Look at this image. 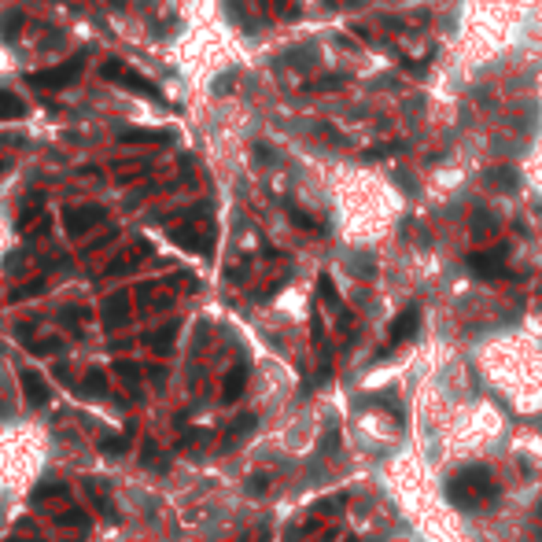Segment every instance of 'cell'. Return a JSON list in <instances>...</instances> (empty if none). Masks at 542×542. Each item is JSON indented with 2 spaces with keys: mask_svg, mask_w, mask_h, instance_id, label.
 I'll return each instance as SVG.
<instances>
[{
  "mask_svg": "<svg viewBox=\"0 0 542 542\" xmlns=\"http://www.w3.org/2000/svg\"><path fill=\"white\" fill-rule=\"evenodd\" d=\"M129 317V307H126V295H111L103 302V324L107 329H118V324Z\"/></svg>",
  "mask_w": 542,
  "mask_h": 542,
  "instance_id": "obj_9",
  "label": "cell"
},
{
  "mask_svg": "<svg viewBox=\"0 0 542 542\" xmlns=\"http://www.w3.org/2000/svg\"><path fill=\"white\" fill-rule=\"evenodd\" d=\"M100 218H103V210H96V207L71 210V214H67V229H71V232H81V229H89V225L100 222Z\"/></svg>",
  "mask_w": 542,
  "mask_h": 542,
  "instance_id": "obj_11",
  "label": "cell"
},
{
  "mask_svg": "<svg viewBox=\"0 0 542 542\" xmlns=\"http://www.w3.org/2000/svg\"><path fill=\"white\" fill-rule=\"evenodd\" d=\"M85 487H89V494H93V502H96V509H100L103 520H118V513H115V506H111V498H107V487H103L100 480H89Z\"/></svg>",
  "mask_w": 542,
  "mask_h": 542,
  "instance_id": "obj_10",
  "label": "cell"
},
{
  "mask_svg": "<svg viewBox=\"0 0 542 542\" xmlns=\"http://www.w3.org/2000/svg\"><path fill=\"white\" fill-rule=\"evenodd\" d=\"M56 524H59V528H85V524H89V513L67 506L63 513H56Z\"/></svg>",
  "mask_w": 542,
  "mask_h": 542,
  "instance_id": "obj_13",
  "label": "cell"
},
{
  "mask_svg": "<svg viewBox=\"0 0 542 542\" xmlns=\"http://www.w3.org/2000/svg\"><path fill=\"white\" fill-rule=\"evenodd\" d=\"M270 487V480H266V476H251V484H247V494H262Z\"/></svg>",
  "mask_w": 542,
  "mask_h": 542,
  "instance_id": "obj_21",
  "label": "cell"
},
{
  "mask_svg": "<svg viewBox=\"0 0 542 542\" xmlns=\"http://www.w3.org/2000/svg\"><path fill=\"white\" fill-rule=\"evenodd\" d=\"M255 424H258V417L255 414H244V417H236L232 424H229V431H225V439H222V446H232V443H240V439H247L251 431H255Z\"/></svg>",
  "mask_w": 542,
  "mask_h": 542,
  "instance_id": "obj_8",
  "label": "cell"
},
{
  "mask_svg": "<svg viewBox=\"0 0 542 542\" xmlns=\"http://www.w3.org/2000/svg\"><path fill=\"white\" fill-rule=\"evenodd\" d=\"M56 494H67V484H63V480H56V484H41V487L34 491V502H48V498H56Z\"/></svg>",
  "mask_w": 542,
  "mask_h": 542,
  "instance_id": "obj_17",
  "label": "cell"
},
{
  "mask_svg": "<svg viewBox=\"0 0 542 542\" xmlns=\"http://www.w3.org/2000/svg\"><path fill=\"white\" fill-rule=\"evenodd\" d=\"M115 373H118V380L129 387V392H137V384H140V369H137V362H115Z\"/></svg>",
  "mask_w": 542,
  "mask_h": 542,
  "instance_id": "obj_12",
  "label": "cell"
},
{
  "mask_svg": "<svg viewBox=\"0 0 542 542\" xmlns=\"http://www.w3.org/2000/svg\"><path fill=\"white\" fill-rule=\"evenodd\" d=\"M78 71H81V56H74L67 67H56V71H41L37 78H34V85H41V89H56V85H71L74 78H78Z\"/></svg>",
  "mask_w": 542,
  "mask_h": 542,
  "instance_id": "obj_3",
  "label": "cell"
},
{
  "mask_svg": "<svg viewBox=\"0 0 542 542\" xmlns=\"http://www.w3.org/2000/svg\"><path fill=\"white\" fill-rule=\"evenodd\" d=\"M140 461H144V469H159V472H166V465H170V461L163 458V450L151 443V439L144 443V458H140Z\"/></svg>",
  "mask_w": 542,
  "mask_h": 542,
  "instance_id": "obj_15",
  "label": "cell"
},
{
  "mask_svg": "<svg viewBox=\"0 0 542 542\" xmlns=\"http://www.w3.org/2000/svg\"><path fill=\"white\" fill-rule=\"evenodd\" d=\"M11 542H30V538H11Z\"/></svg>",
  "mask_w": 542,
  "mask_h": 542,
  "instance_id": "obj_23",
  "label": "cell"
},
{
  "mask_svg": "<svg viewBox=\"0 0 542 542\" xmlns=\"http://www.w3.org/2000/svg\"><path fill=\"white\" fill-rule=\"evenodd\" d=\"M487 185H494V188H516V170H513V166L491 170V173H487Z\"/></svg>",
  "mask_w": 542,
  "mask_h": 542,
  "instance_id": "obj_14",
  "label": "cell"
},
{
  "mask_svg": "<svg viewBox=\"0 0 542 542\" xmlns=\"http://www.w3.org/2000/svg\"><path fill=\"white\" fill-rule=\"evenodd\" d=\"M494 494H498L494 476H491V469H484V465H469V469H461V472L446 484V498H450L454 506H461V509L484 506V502H491Z\"/></svg>",
  "mask_w": 542,
  "mask_h": 542,
  "instance_id": "obj_1",
  "label": "cell"
},
{
  "mask_svg": "<svg viewBox=\"0 0 542 542\" xmlns=\"http://www.w3.org/2000/svg\"><path fill=\"white\" fill-rule=\"evenodd\" d=\"M23 115V100H15L11 93H0V118H19Z\"/></svg>",
  "mask_w": 542,
  "mask_h": 542,
  "instance_id": "obj_16",
  "label": "cell"
},
{
  "mask_svg": "<svg viewBox=\"0 0 542 542\" xmlns=\"http://www.w3.org/2000/svg\"><path fill=\"white\" fill-rule=\"evenodd\" d=\"M85 387H89V395H96V399H100V395L107 392V377H103L100 369H93L89 377H85Z\"/></svg>",
  "mask_w": 542,
  "mask_h": 542,
  "instance_id": "obj_19",
  "label": "cell"
},
{
  "mask_svg": "<svg viewBox=\"0 0 542 542\" xmlns=\"http://www.w3.org/2000/svg\"><path fill=\"white\" fill-rule=\"evenodd\" d=\"M244 384H247V365L240 362V365H232L229 369V377H225V384H222V399L225 402H236L244 395Z\"/></svg>",
  "mask_w": 542,
  "mask_h": 542,
  "instance_id": "obj_5",
  "label": "cell"
},
{
  "mask_svg": "<svg viewBox=\"0 0 542 542\" xmlns=\"http://www.w3.org/2000/svg\"><path fill=\"white\" fill-rule=\"evenodd\" d=\"M148 380H155V384H163V380H166V369H163V365H155V369H148Z\"/></svg>",
  "mask_w": 542,
  "mask_h": 542,
  "instance_id": "obj_22",
  "label": "cell"
},
{
  "mask_svg": "<svg viewBox=\"0 0 542 542\" xmlns=\"http://www.w3.org/2000/svg\"><path fill=\"white\" fill-rule=\"evenodd\" d=\"M417 329H421V310H417V307H406V310L392 321V339H387V347H399V343H406V339H414Z\"/></svg>",
  "mask_w": 542,
  "mask_h": 542,
  "instance_id": "obj_2",
  "label": "cell"
},
{
  "mask_svg": "<svg viewBox=\"0 0 542 542\" xmlns=\"http://www.w3.org/2000/svg\"><path fill=\"white\" fill-rule=\"evenodd\" d=\"M173 336H178V324L170 321V324H163V329L148 332V336H144V343H148L155 354H170V351H173Z\"/></svg>",
  "mask_w": 542,
  "mask_h": 542,
  "instance_id": "obj_6",
  "label": "cell"
},
{
  "mask_svg": "<svg viewBox=\"0 0 542 542\" xmlns=\"http://www.w3.org/2000/svg\"><path fill=\"white\" fill-rule=\"evenodd\" d=\"M502 258H506V247H498L494 255H472L469 266L476 270V277H502Z\"/></svg>",
  "mask_w": 542,
  "mask_h": 542,
  "instance_id": "obj_4",
  "label": "cell"
},
{
  "mask_svg": "<svg viewBox=\"0 0 542 542\" xmlns=\"http://www.w3.org/2000/svg\"><path fill=\"white\" fill-rule=\"evenodd\" d=\"M23 392H26V402H34V406L48 402V384L41 380L37 373H30V369H23Z\"/></svg>",
  "mask_w": 542,
  "mask_h": 542,
  "instance_id": "obj_7",
  "label": "cell"
},
{
  "mask_svg": "<svg viewBox=\"0 0 542 542\" xmlns=\"http://www.w3.org/2000/svg\"><path fill=\"white\" fill-rule=\"evenodd\" d=\"M19 26H23V15H8L4 23H0V34H4V37H15Z\"/></svg>",
  "mask_w": 542,
  "mask_h": 542,
  "instance_id": "obj_20",
  "label": "cell"
},
{
  "mask_svg": "<svg viewBox=\"0 0 542 542\" xmlns=\"http://www.w3.org/2000/svg\"><path fill=\"white\" fill-rule=\"evenodd\" d=\"M100 450L107 454V458H118V454H126V436H107V439H100Z\"/></svg>",
  "mask_w": 542,
  "mask_h": 542,
  "instance_id": "obj_18",
  "label": "cell"
}]
</instances>
